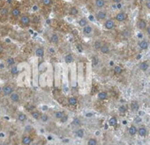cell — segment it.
Instances as JSON below:
<instances>
[{
  "instance_id": "1",
  "label": "cell",
  "mask_w": 150,
  "mask_h": 145,
  "mask_svg": "<svg viewBox=\"0 0 150 145\" xmlns=\"http://www.w3.org/2000/svg\"><path fill=\"white\" fill-rule=\"evenodd\" d=\"M19 23L21 27H27L30 25L31 23V18L28 14H21V17L19 18Z\"/></svg>"
},
{
  "instance_id": "2",
  "label": "cell",
  "mask_w": 150,
  "mask_h": 145,
  "mask_svg": "<svg viewBox=\"0 0 150 145\" xmlns=\"http://www.w3.org/2000/svg\"><path fill=\"white\" fill-rule=\"evenodd\" d=\"M11 19L13 20H18L21 15V9L18 6H13L11 10H10V13H9Z\"/></svg>"
},
{
  "instance_id": "3",
  "label": "cell",
  "mask_w": 150,
  "mask_h": 145,
  "mask_svg": "<svg viewBox=\"0 0 150 145\" xmlns=\"http://www.w3.org/2000/svg\"><path fill=\"white\" fill-rule=\"evenodd\" d=\"M107 16H108L107 11H105L103 9H100L97 11V13L96 14V19L98 21H104L107 19Z\"/></svg>"
},
{
  "instance_id": "4",
  "label": "cell",
  "mask_w": 150,
  "mask_h": 145,
  "mask_svg": "<svg viewBox=\"0 0 150 145\" xmlns=\"http://www.w3.org/2000/svg\"><path fill=\"white\" fill-rule=\"evenodd\" d=\"M116 27V23H115V20H112V19H106L104 20V23H103V27L104 29L106 30H112L114 29Z\"/></svg>"
},
{
  "instance_id": "5",
  "label": "cell",
  "mask_w": 150,
  "mask_h": 145,
  "mask_svg": "<svg viewBox=\"0 0 150 145\" xmlns=\"http://www.w3.org/2000/svg\"><path fill=\"white\" fill-rule=\"evenodd\" d=\"M127 20V13L125 12H119L116 14L115 16V20L117 22H124Z\"/></svg>"
},
{
  "instance_id": "6",
  "label": "cell",
  "mask_w": 150,
  "mask_h": 145,
  "mask_svg": "<svg viewBox=\"0 0 150 145\" xmlns=\"http://www.w3.org/2000/svg\"><path fill=\"white\" fill-rule=\"evenodd\" d=\"M137 28L140 31H145L147 27V23L144 19H139L136 23Z\"/></svg>"
},
{
  "instance_id": "7",
  "label": "cell",
  "mask_w": 150,
  "mask_h": 145,
  "mask_svg": "<svg viewBox=\"0 0 150 145\" xmlns=\"http://www.w3.org/2000/svg\"><path fill=\"white\" fill-rule=\"evenodd\" d=\"M13 92H14V88L11 85H6L2 88V92L5 96H10Z\"/></svg>"
},
{
  "instance_id": "8",
  "label": "cell",
  "mask_w": 150,
  "mask_h": 145,
  "mask_svg": "<svg viewBox=\"0 0 150 145\" xmlns=\"http://www.w3.org/2000/svg\"><path fill=\"white\" fill-rule=\"evenodd\" d=\"M94 33V27L91 25H87L82 27V34L85 36H90Z\"/></svg>"
},
{
  "instance_id": "9",
  "label": "cell",
  "mask_w": 150,
  "mask_h": 145,
  "mask_svg": "<svg viewBox=\"0 0 150 145\" xmlns=\"http://www.w3.org/2000/svg\"><path fill=\"white\" fill-rule=\"evenodd\" d=\"M10 13V9L7 6H3L0 8V19H6L8 18Z\"/></svg>"
},
{
  "instance_id": "10",
  "label": "cell",
  "mask_w": 150,
  "mask_h": 145,
  "mask_svg": "<svg viewBox=\"0 0 150 145\" xmlns=\"http://www.w3.org/2000/svg\"><path fill=\"white\" fill-rule=\"evenodd\" d=\"M59 41H60L59 35L56 33L52 34L50 37V43L52 45H57L59 43Z\"/></svg>"
},
{
  "instance_id": "11",
  "label": "cell",
  "mask_w": 150,
  "mask_h": 145,
  "mask_svg": "<svg viewBox=\"0 0 150 145\" xmlns=\"http://www.w3.org/2000/svg\"><path fill=\"white\" fill-rule=\"evenodd\" d=\"M138 46L141 50H146L149 47V43L146 39H142L138 42Z\"/></svg>"
},
{
  "instance_id": "12",
  "label": "cell",
  "mask_w": 150,
  "mask_h": 145,
  "mask_svg": "<svg viewBox=\"0 0 150 145\" xmlns=\"http://www.w3.org/2000/svg\"><path fill=\"white\" fill-rule=\"evenodd\" d=\"M44 54H45V49H44V48L42 47V46L37 47V48H35V55L37 57H39V58L43 57V56H44Z\"/></svg>"
},
{
  "instance_id": "13",
  "label": "cell",
  "mask_w": 150,
  "mask_h": 145,
  "mask_svg": "<svg viewBox=\"0 0 150 145\" xmlns=\"http://www.w3.org/2000/svg\"><path fill=\"white\" fill-rule=\"evenodd\" d=\"M106 6V0H95V6L100 10L103 9Z\"/></svg>"
},
{
  "instance_id": "14",
  "label": "cell",
  "mask_w": 150,
  "mask_h": 145,
  "mask_svg": "<svg viewBox=\"0 0 150 145\" xmlns=\"http://www.w3.org/2000/svg\"><path fill=\"white\" fill-rule=\"evenodd\" d=\"M99 50H100V52L102 54L107 55V54H109L110 52V48L107 43H103V45H102V47H101V48Z\"/></svg>"
},
{
  "instance_id": "15",
  "label": "cell",
  "mask_w": 150,
  "mask_h": 145,
  "mask_svg": "<svg viewBox=\"0 0 150 145\" xmlns=\"http://www.w3.org/2000/svg\"><path fill=\"white\" fill-rule=\"evenodd\" d=\"M130 108L132 112H138L139 109V103L137 100H132L130 103Z\"/></svg>"
},
{
  "instance_id": "16",
  "label": "cell",
  "mask_w": 150,
  "mask_h": 145,
  "mask_svg": "<svg viewBox=\"0 0 150 145\" xmlns=\"http://www.w3.org/2000/svg\"><path fill=\"white\" fill-rule=\"evenodd\" d=\"M137 134L140 136V137H145L147 134V129L145 127H140L137 129Z\"/></svg>"
},
{
  "instance_id": "17",
  "label": "cell",
  "mask_w": 150,
  "mask_h": 145,
  "mask_svg": "<svg viewBox=\"0 0 150 145\" xmlns=\"http://www.w3.org/2000/svg\"><path fill=\"white\" fill-rule=\"evenodd\" d=\"M6 65L8 67V68H13L15 66V60L14 58L13 57H8L6 60Z\"/></svg>"
},
{
  "instance_id": "18",
  "label": "cell",
  "mask_w": 150,
  "mask_h": 145,
  "mask_svg": "<svg viewBox=\"0 0 150 145\" xmlns=\"http://www.w3.org/2000/svg\"><path fill=\"white\" fill-rule=\"evenodd\" d=\"M10 99H11L13 102H14V103H17V102H19V101H20V99H21V97H20L19 93H17V92H13V93L10 95Z\"/></svg>"
},
{
  "instance_id": "19",
  "label": "cell",
  "mask_w": 150,
  "mask_h": 145,
  "mask_svg": "<svg viewBox=\"0 0 150 145\" xmlns=\"http://www.w3.org/2000/svg\"><path fill=\"white\" fill-rule=\"evenodd\" d=\"M78 24H79L81 27H85V26H87V25L89 24V20H88V18L83 17V18L80 19V20L78 21Z\"/></svg>"
},
{
  "instance_id": "20",
  "label": "cell",
  "mask_w": 150,
  "mask_h": 145,
  "mask_svg": "<svg viewBox=\"0 0 150 145\" xmlns=\"http://www.w3.org/2000/svg\"><path fill=\"white\" fill-rule=\"evenodd\" d=\"M79 14V10L76 6H71L69 9V15L71 16H77Z\"/></svg>"
},
{
  "instance_id": "21",
  "label": "cell",
  "mask_w": 150,
  "mask_h": 145,
  "mask_svg": "<svg viewBox=\"0 0 150 145\" xmlns=\"http://www.w3.org/2000/svg\"><path fill=\"white\" fill-rule=\"evenodd\" d=\"M139 69L142 70V71H146L148 69H149V63H148V62L147 61H144V62H142L140 64H139Z\"/></svg>"
},
{
  "instance_id": "22",
  "label": "cell",
  "mask_w": 150,
  "mask_h": 145,
  "mask_svg": "<svg viewBox=\"0 0 150 145\" xmlns=\"http://www.w3.org/2000/svg\"><path fill=\"white\" fill-rule=\"evenodd\" d=\"M73 60H74V57H73V55H72L71 54H68V55H66L64 56V62H65L67 64L71 63V62H73Z\"/></svg>"
},
{
  "instance_id": "23",
  "label": "cell",
  "mask_w": 150,
  "mask_h": 145,
  "mask_svg": "<svg viewBox=\"0 0 150 145\" xmlns=\"http://www.w3.org/2000/svg\"><path fill=\"white\" fill-rule=\"evenodd\" d=\"M98 99H101V100H105L108 99V93L106 92H100L97 95Z\"/></svg>"
},
{
  "instance_id": "24",
  "label": "cell",
  "mask_w": 150,
  "mask_h": 145,
  "mask_svg": "<svg viewBox=\"0 0 150 145\" xmlns=\"http://www.w3.org/2000/svg\"><path fill=\"white\" fill-rule=\"evenodd\" d=\"M137 129H138V128H137L134 125L131 126V127H129V129H128V133H129V134H130V135H132V136L135 135V134H137Z\"/></svg>"
},
{
  "instance_id": "25",
  "label": "cell",
  "mask_w": 150,
  "mask_h": 145,
  "mask_svg": "<svg viewBox=\"0 0 150 145\" xmlns=\"http://www.w3.org/2000/svg\"><path fill=\"white\" fill-rule=\"evenodd\" d=\"M123 68L120 66V65H116L115 67H114V73L116 74V75H120L122 72H123Z\"/></svg>"
},
{
  "instance_id": "26",
  "label": "cell",
  "mask_w": 150,
  "mask_h": 145,
  "mask_svg": "<svg viewBox=\"0 0 150 145\" xmlns=\"http://www.w3.org/2000/svg\"><path fill=\"white\" fill-rule=\"evenodd\" d=\"M77 103H78V100L75 97H70L68 99V104L71 105V106H76Z\"/></svg>"
},
{
  "instance_id": "27",
  "label": "cell",
  "mask_w": 150,
  "mask_h": 145,
  "mask_svg": "<svg viewBox=\"0 0 150 145\" xmlns=\"http://www.w3.org/2000/svg\"><path fill=\"white\" fill-rule=\"evenodd\" d=\"M103 43V42L101 40H96V41L94 42V48H95V49L99 50V49L101 48V47H102Z\"/></svg>"
},
{
  "instance_id": "28",
  "label": "cell",
  "mask_w": 150,
  "mask_h": 145,
  "mask_svg": "<svg viewBox=\"0 0 150 145\" xmlns=\"http://www.w3.org/2000/svg\"><path fill=\"white\" fill-rule=\"evenodd\" d=\"M117 124V120L116 117H111L110 120H109V125L111 126V127H116Z\"/></svg>"
},
{
  "instance_id": "29",
  "label": "cell",
  "mask_w": 150,
  "mask_h": 145,
  "mask_svg": "<svg viewBox=\"0 0 150 145\" xmlns=\"http://www.w3.org/2000/svg\"><path fill=\"white\" fill-rule=\"evenodd\" d=\"M99 62H100L99 58L96 55H94L92 57V65H93V67H96L99 64Z\"/></svg>"
},
{
  "instance_id": "30",
  "label": "cell",
  "mask_w": 150,
  "mask_h": 145,
  "mask_svg": "<svg viewBox=\"0 0 150 145\" xmlns=\"http://www.w3.org/2000/svg\"><path fill=\"white\" fill-rule=\"evenodd\" d=\"M31 138L29 137V136H24L23 138H22V143L24 144V145H29L30 143H31Z\"/></svg>"
},
{
  "instance_id": "31",
  "label": "cell",
  "mask_w": 150,
  "mask_h": 145,
  "mask_svg": "<svg viewBox=\"0 0 150 145\" xmlns=\"http://www.w3.org/2000/svg\"><path fill=\"white\" fill-rule=\"evenodd\" d=\"M42 4L44 6L50 7V6H51L52 4H53V0H42Z\"/></svg>"
},
{
  "instance_id": "32",
  "label": "cell",
  "mask_w": 150,
  "mask_h": 145,
  "mask_svg": "<svg viewBox=\"0 0 150 145\" xmlns=\"http://www.w3.org/2000/svg\"><path fill=\"white\" fill-rule=\"evenodd\" d=\"M31 114H32L33 118L35 119V120H38V119L41 118V114H40V113H39L38 111H33V112L31 113Z\"/></svg>"
},
{
  "instance_id": "33",
  "label": "cell",
  "mask_w": 150,
  "mask_h": 145,
  "mask_svg": "<svg viewBox=\"0 0 150 145\" xmlns=\"http://www.w3.org/2000/svg\"><path fill=\"white\" fill-rule=\"evenodd\" d=\"M18 120H19L20 121H25V120H27V115H26L25 113H21L18 115Z\"/></svg>"
},
{
  "instance_id": "34",
  "label": "cell",
  "mask_w": 150,
  "mask_h": 145,
  "mask_svg": "<svg viewBox=\"0 0 150 145\" xmlns=\"http://www.w3.org/2000/svg\"><path fill=\"white\" fill-rule=\"evenodd\" d=\"M118 111H119V113H126V111H127V107H126L125 106L122 105V106H119Z\"/></svg>"
},
{
  "instance_id": "35",
  "label": "cell",
  "mask_w": 150,
  "mask_h": 145,
  "mask_svg": "<svg viewBox=\"0 0 150 145\" xmlns=\"http://www.w3.org/2000/svg\"><path fill=\"white\" fill-rule=\"evenodd\" d=\"M64 115V113L63 111H57V112L55 113V116H56L57 119H61Z\"/></svg>"
},
{
  "instance_id": "36",
  "label": "cell",
  "mask_w": 150,
  "mask_h": 145,
  "mask_svg": "<svg viewBox=\"0 0 150 145\" xmlns=\"http://www.w3.org/2000/svg\"><path fill=\"white\" fill-rule=\"evenodd\" d=\"M88 145H97V141L94 138H91L88 141Z\"/></svg>"
},
{
  "instance_id": "37",
  "label": "cell",
  "mask_w": 150,
  "mask_h": 145,
  "mask_svg": "<svg viewBox=\"0 0 150 145\" xmlns=\"http://www.w3.org/2000/svg\"><path fill=\"white\" fill-rule=\"evenodd\" d=\"M76 134H77V136L78 137H83L84 136V130L83 129H79V130H77L76 131Z\"/></svg>"
},
{
  "instance_id": "38",
  "label": "cell",
  "mask_w": 150,
  "mask_h": 145,
  "mask_svg": "<svg viewBox=\"0 0 150 145\" xmlns=\"http://www.w3.org/2000/svg\"><path fill=\"white\" fill-rule=\"evenodd\" d=\"M41 119H42V121H44V122H45V121H47V120H48V119H49V118H48V115H47V114H43V115H42V116H41Z\"/></svg>"
},
{
  "instance_id": "39",
  "label": "cell",
  "mask_w": 150,
  "mask_h": 145,
  "mask_svg": "<svg viewBox=\"0 0 150 145\" xmlns=\"http://www.w3.org/2000/svg\"><path fill=\"white\" fill-rule=\"evenodd\" d=\"M80 123H81V121H80V120H79L78 118L74 119V120H73V124H74L75 126H77V125H80Z\"/></svg>"
},
{
  "instance_id": "40",
  "label": "cell",
  "mask_w": 150,
  "mask_h": 145,
  "mask_svg": "<svg viewBox=\"0 0 150 145\" xmlns=\"http://www.w3.org/2000/svg\"><path fill=\"white\" fill-rule=\"evenodd\" d=\"M123 35L125 36V37H129L130 36V32L128 30H125V31L123 32Z\"/></svg>"
},
{
  "instance_id": "41",
  "label": "cell",
  "mask_w": 150,
  "mask_h": 145,
  "mask_svg": "<svg viewBox=\"0 0 150 145\" xmlns=\"http://www.w3.org/2000/svg\"><path fill=\"white\" fill-rule=\"evenodd\" d=\"M111 2L115 5L117 4H119V3H122L123 2V0H111Z\"/></svg>"
},
{
  "instance_id": "42",
  "label": "cell",
  "mask_w": 150,
  "mask_h": 145,
  "mask_svg": "<svg viewBox=\"0 0 150 145\" xmlns=\"http://www.w3.org/2000/svg\"><path fill=\"white\" fill-rule=\"evenodd\" d=\"M67 120H68V116H67V115H64V116L61 118V121H62V122H65Z\"/></svg>"
},
{
  "instance_id": "43",
  "label": "cell",
  "mask_w": 150,
  "mask_h": 145,
  "mask_svg": "<svg viewBox=\"0 0 150 145\" xmlns=\"http://www.w3.org/2000/svg\"><path fill=\"white\" fill-rule=\"evenodd\" d=\"M76 47H77V49H78V51H80V52H82V51H83V48L81 47V44L77 45Z\"/></svg>"
},
{
  "instance_id": "44",
  "label": "cell",
  "mask_w": 150,
  "mask_h": 145,
  "mask_svg": "<svg viewBox=\"0 0 150 145\" xmlns=\"http://www.w3.org/2000/svg\"><path fill=\"white\" fill-rule=\"evenodd\" d=\"M146 34H147V35L150 37V25H147V27H146Z\"/></svg>"
},
{
  "instance_id": "45",
  "label": "cell",
  "mask_w": 150,
  "mask_h": 145,
  "mask_svg": "<svg viewBox=\"0 0 150 145\" xmlns=\"http://www.w3.org/2000/svg\"><path fill=\"white\" fill-rule=\"evenodd\" d=\"M141 121H142V119L140 117H136V119H135V122L136 123H139Z\"/></svg>"
},
{
  "instance_id": "46",
  "label": "cell",
  "mask_w": 150,
  "mask_h": 145,
  "mask_svg": "<svg viewBox=\"0 0 150 145\" xmlns=\"http://www.w3.org/2000/svg\"><path fill=\"white\" fill-rule=\"evenodd\" d=\"M146 8L150 11V2H146Z\"/></svg>"
},
{
  "instance_id": "47",
  "label": "cell",
  "mask_w": 150,
  "mask_h": 145,
  "mask_svg": "<svg viewBox=\"0 0 150 145\" xmlns=\"http://www.w3.org/2000/svg\"><path fill=\"white\" fill-rule=\"evenodd\" d=\"M4 52V47L0 45V54H2Z\"/></svg>"
},
{
  "instance_id": "48",
  "label": "cell",
  "mask_w": 150,
  "mask_h": 145,
  "mask_svg": "<svg viewBox=\"0 0 150 145\" xmlns=\"http://www.w3.org/2000/svg\"><path fill=\"white\" fill-rule=\"evenodd\" d=\"M86 116H87V117H92V116H93V113H87Z\"/></svg>"
},
{
  "instance_id": "49",
  "label": "cell",
  "mask_w": 150,
  "mask_h": 145,
  "mask_svg": "<svg viewBox=\"0 0 150 145\" xmlns=\"http://www.w3.org/2000/svg\"><path fill=\"white\" fill-rule=\"evenodd\" d=\"M110 66H113V65H114V62H113V61H110Z\"/></svg>"
},
{
  "instance_id": "50",
  "label": "cell",
  "mask_w": 150,
  "mask_h": 145,
  "mask_svg": "<svg viewBox=\"0 0 150 145\" xmlns=\"http://www.w3.org/2000/svg\"><path fill=\"white\" fill-rule=\"evenodd\" d=\"M140 57H141V55H137V59H140Z\"/></svg>"
},
{
  "instance_id": "51",
  "label": "cell",
  "mask_w": 150,
  "mask_h": 145,
  "mask_svg": "<svg viewBox=\"0 0 150 145\" xmlns=\"http://www.w3.org/2000/svg\"><path fill=\"white\" fill-rule=\"evenodd\" d=\"M48 140H50V141L52 140V137H51V136H49V137H48Z\"/></svg>"
},
{
  "instance_id": "52",
  "label": "cell",
  "mask_w": 150,
  "mask_h": 145,
  "mask_svg": "<svg viewBox=\"0 0 150 145\" xmlns=\"http://www.w3.org/2000/svg\"><path fill=\"white\" fill-rule=\"evenodd\" d=\"M126 123H127V122H126L125 120H124V121H123V124H126Z\"/></svg>"
},
{
  "instance_id": "53",
  "label": "cell",
  "mask_w": 150,
  "mask_h": 145,
  "mask_svg": "<svg viewBox=\"0 0 150 145\" xmlns=\"http://www.w3.org/2000/svg\"><path fill=\"white\" fill-rule=\"evenodd\" d=\"M145 2H150V0H145Z\"/></svg>"
}]
</instances>
